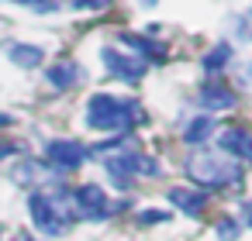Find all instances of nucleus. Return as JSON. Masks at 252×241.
Returning a JSON list of instances; mask_svg holds the SVG:
<instances>
[{
    "label": "nucleus",
    "mask_w": 252,
    "mask_h": 241,
    "mask_svg": "<svg viewBox=\"0 0 252 241\" xmlns=\"http://www.w3.org/2000/svg\"><path fill=\"white\" fill-rule=\"evenodd\" d=\"M87 128L100 134H128L135 124L145 121V110L131 97H114V93H94L87 100Z\"/></svg>",
    "instance_id": "nucleus-1"
},
{
    "label": "nucleus",
    "mask_w": 252,
    "mask_h": 241,
    "mask_svg": "<svg viewBox=\"0 0 252 241\" xmlns=\"http://www.w3.org/2000/svg\"><path fill=\"white\" fill-rule=\"evenodd\" d=\"M28 210H32V224L49 234V238H59L69 224H73V189L59 186V189H35L28 196Z\"/></svg>",
    "instance_id": "nucleus-2"
},
{
    "label": "nucleus",
    "mask_w": 252,
    "mask_h": 241,
    "mask_svg": "<svg viewBox=\"0 0 252 241\" xmlns=\"http://www.w3.org/2000/svg\"><path fill=\"white\" fill-rule=\"evenodd\" d=\"M183 169L197 189H224V186L242 183V165L235 159H228L224 152H193L183 162Z\"/></svg>",
    "instance_id": "nucleus-3"
},
{
    "label": "nucleus",
    "mask_w": 252,
    "mask_h": 241,
    "mask_svg": "<svg viewBox=\"0 0 252 241\" xmlns=\"http://www.w3.org/2000/svg\"><path fill=\"white\" fill-rule=\"evenodd\" d=\"M104 169L118 183V189H131L135 176H159V162L142 152H114L104 159Z\"/></svg>",
    "instance_id": "nucleus-4"
},
{
    "label": "nucleus",
    "mask_w": 252,
    "mask_h": 241,
    "mask_svg": "<svg viewBox=\"0 0 252 241\" xmlns=\"http://www.w3.org/2000/svg\"><path fill=\"white\" fill-rule=\"evenodd\" d=\"M87 155H90V148H87L83 141H76V138H56V141L45 145V159H42V162H45L52 172L66 176V172L80 169V165L87 162Z\"/></svg>",
    "instance_id": "nucleus-5"
},
{
    "label": "nucleus",
    "mask_w": 252,
    "mask_h": 241,
    "mask_svg": "<svg viewBox=\"0 0 252 241\" xmlns=\"http://www.w3.org/2000/svg\"><path fill=\"white\" fill-rule=\"evenodd\" d=\"M111 200H107V189L97 186V183H83L73 189V214L83 217V220H107L111 217Z\"/></svg>",
    "instance_id": "nucleus-6"
},
{
    "label": "nucleus",
    "mask_w": 252,
    "mask_h": 241,
    "mask_svg": "<svg viewBox=\"0 0 252 241\" xmlns=\"http://www.w3.org/2000/svg\"><path fill=\"white\" fill-rule=\"evenodd\" d=\"M100 62H104L107 76H114V80H121V83H138V80L145 76V69H149L145 59L128 55V52H121V49H111V45L100 49Z\"/></svg>",
    "instance_id": "nucleus-7"
},
{
    "label": "nucleus",
    "mask_w": 252,
    "mask_h": 241,
    "mask_svg": "<svg viewBox=\"0 0 252 241\" xmlns=\"http://www.w3.org/2000/svg\"><path fill=\"white\" fill-rule=\"evenodd\" d=\"M218 145L238 165H252V128L249 124H228V128H221L218 131Z\"/></svg>",
    "instance_id": "nucleus-8"
},
{
    "label": "nucleus",
    "mask_w": 252,
    "mask_h": 241,
    "mask_svg": "<svg viewBox=\"0 0 252 241\" xmlns=\"http://www.w3.org/2000/svg\"><path fill=\"white\" fill-rule=\"evenodd\" d=\"M197 104H200L204 114H211V110H231L235 107V90L228 83H221V80H207L200 86V93H197Z\"/></svg>",
    "instance_id": "nucleus-9"
},
{
    "label": "nucleus",
    "mask_w": 252,
    "mask_h": 241,
    "mask_svg": "<svg viewBox=\"0 0 252 241\" xmlns=\"http://www.w3.org/2000/svg\"><path fill=\"white\" fill-rule=\"evenodd\" d=\"M169 203L180 214H187V217H200L204 207H207V193L204 189H193V186H173L169 189Z\"/></svg>",
    "instance_id": "nucleus-10"
},
{
    "label": "nucleus",
    "mask_w": 252,
    "mask_h": 241,
    "mask_svg": "<svg viewBox=\"0 0 252 241\" xmlns=\"http://www.w3.org/2000/svg\"><path fill=\"white\" fill-rule=\"evenodd\" d=\"M80 80H83V66L73 62V59H63V62H56V66L45 69V83L52 90H73Z\"/></svg>",
    "instance_id": "nucleus-11"
},
{
    "label": "nucleus",
    "mask_w": 252,
    "mask_h": 241,
    "mask_svg": "<svg viewBox=\"0 0 252 241\" xmlns=\"http://www.w3.org/2000/svg\"><path fill=\"white\" fill-rule=\"evenodd\" d=\"M121 42H125L128 49H135V55L145 59V62H149V59H152V62H162V59L169 55L162 42H152V38H145V35H131V31H125Z\"/></svg>",
    "instance_id": "nucleus-12"
},
{
    "label": "nucleus",
    "mask_w": 252,
    "mask_h": 241,
    "mask_svg": "<svg viewBox=\"0 0 252 241\" xmlns=\"http://www.w3.org/2000/svg\"><path fill=\"white\" fill-rule=\"evenodd\" d=\"M7 59H11L14 66H21V69H38L42 59H45V49L25 45V42H11V45H7Z\"/></svg>",
    "instance_id": "nucleus-13"
},
{
    "label": "nucleus",
    "mask_w": 252,
    "mask_h": 241,
    "mask_svg": "<svg viewBox=\"0 0 252 241\" xmlns=\"http://www.w3.org/2000/svg\"><path fill=\"white\" fill-rule=\"evenodd\" d=\"M211 131H214V121L207 117V114H200V117H193L187 128H183V141L187 145H204V141H211Z\"/></svg>",
    "instance_id": "nucleus-14"
},
{
    "label": "nucleus",
    "mask_w": 252,
    "mask_h": 241,
    "mask_svg": "<svg viewBox=\"0 0 252 241\" xmlns=\"http://www.w3.org/2000/svg\"><path fill=\"white\" fill-rule=\"evenodd\" d=\"M228 62H231V45H224V42H221V45H214V49L200 59V66H204V73H207V76H218Z\"/></svg>",
    "instance_id": "nucleus-15"
},
{
    "label": "nucleus",
    "mask_w": 252,
    "mask_h": 241,
    "mask_svg": "<svg viewBox=\"0 0 252 241\" xmlns=\"http://www.w3.org/2000/svg\"><path fill=\"white\" fill-rule=\"evenodd\" d=\"M214 231H218V238H221V241H238V234H242V224H238L231 214H224V217L218 220V227H214Z\"/></svg>",
    "instance_id": "nucleus-16"
},
{
    "label": "nucleus",
    "mask_w": 252,
    "mask_h": 241,
    "mask_svg": "<svg viewBox=\"0 0 252 241\" xmlns=\"http://www.w3.org/2000/svg\"><path fill=\"white\" fill-rule=\"evenodd\" d=\"M162 220H169L166 210H142L138 214V224H162Z\"/></svg>",
    "instance_id": "nucleus-17"
},
{
    "label": "nucleus",
    "mask_w": 252,
    "mask_h": 241,
    "mask_svg": "<svg viewBox=\"0 0 252 241\" xmlns=\"http://www.w3.org/2000/svg\"><path fill=\"white\" fill-rule=\"evenodd\" d=\"M107 4H114V0H73V7L80 11H104Z\"/></svg>",
    "instance_id": "nucleus-18"
},
{
    "label": "nucleus",
    "mask_w": 252,
    "mask_h": 241,
    "mask_svg": "<svg viewBox=\"0 0 252 241\" xmlns=\"http://www.w3.org/2000/svg\"><path fill=\"white\" fill-rule=\"evenodd\" d=\"M11 4H28V7H35V11H52L56 0H11Z\"/></svg>",
    "instance_id": "nucleus-19"
},
{
    "label": "nucleus",
    "mask_w": 252,
    "mask_h": 241,
    "mask_svg": "<svg viewBox=\"0 0 252 241\" xmlns=\"http://www.w3.org/2000/svg\"><path fill=\"white\" fill-rule=\"evenodd\" d=\"M242 214H245V224H249V227H252V200H249V203H245V207H242Z\"/></svg>",
    "instance_id": "nucleus-20"
},
{
    "label": "nucleus",
    "mask_w": 252,
    "mask_h": 241,
    "mask_svg": "<svg viewBox=\"0 0 252 241\" xmlns=\"http://www.w3.org/2000/svg\"><path fill=\"white\" fill-rule=\"evenodd\" d=\"M14 241H35V238H32V234H25V231H21V234H14Z\"/></svg>",
    "instance_id": "nucleus-21"
},
{
    "label": "nucleus",
    "mask_w": 252,
    "mask_h": 241,
    "mask_svg": "<svg viewBox=\"0 0 252 241\" xmlns=\"http://www.w3.org/2000/svg\"><path fill=\"white\" fill-rule=\"evenodd\" d=\"M149 4H156V0H149Z\"/></svg>",
    "instance_id": "nucleus-22"
},
{
    "label": "nucleus",
    "mask_w": 252,
    "mask_h": 241,
    "mask_svg": "<svg viewBox=\"0 0 252 241\" xmlns=\"http://www.w3.org/2000/svg\"><path fill=\"white\" fill-rule=\"evenodd\" d=\"M0 234H4V231H0Z\"/></svg>",
    "instance_id": "nucleus-23"
}]
</instances>
